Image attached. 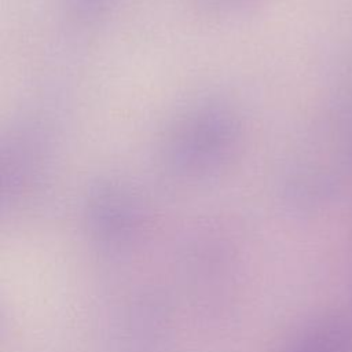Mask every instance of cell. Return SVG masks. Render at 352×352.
Returning a JSON list of instances; mask_svg holds the SVG:
<instances>
[{
	"label": "cell",
	"mask_w": 352,
	"mask_h": 352,
	"mask_svg": "<svg viewBox=\"0 0 352 352\" xmlns=\"http://www.w3.org/2000/svg\"><path fill=\"white\" fill-rule=\"evenodd\" d=\"M242 138L238 114L208 100L188 109L166 131L161 146L165 170L182 179H204L223 170L236 155Z\"/></svg>",
	"instance_id": "6da1fadb"
},
{
	"label": "cell",
	"mask_w": 352,
	"mask_h": 352,
	"mask_svg": "<svg viewBox=\"0 0 352 352\" xmlns=\"http://www.w3.org/2000/svg\"><path fill=\"white\" fill-rule=\"evenodd\" d=\"M50 140L43 128L22 122L3 140L1 179L3 192L12 199L38 188L48 173Z\"/></svg>",
	"instance_id": "7a4b0ae2"
},
{
	"label": "cell",
	"mask_w": 352,
	"mask_h": 352,
	"mask_svg": "<svg viewBox=\"0 0 352 352\" xmlns=\"http://www.w3.org/2000/svg\"><path fill=\"white\" fill-rule=\"evenodd\" d=\"M67 14L80 22L91 23L104 18L117 0H62Z\"/></svg>",
	"instance_id": "3957f363"
},
{
	"label": "cell",
	"mask_w": 352,
	"mask_h": 352,
	"mask_svg": "<svg viewBox=\"0 0 352 352\" xmlns=\"http://www.w3.org/2000/svg\"><path fill=\"white\" fill-rule=\"evenodd\" d=\"M345 338L342 330L336 326L323 327L298 348L297 352H344Z\"/></svg>",
	"instance_id": "277c9868"
},
{
	"label": "cell",
	"mask_w": 352,
	"mask_h": 352,
	"mask_svg": "<svg viewBox=\"0 0 352 352\" xmlns=\"http://www.w3.org/2000/svg\"><path fill=\"white\" fill-rule=\"evenodd\" d=\"M210 6H219V7H234V6H243L253 0H205Z\"/></svg>",
	"instance_id": "5b68a950"
}]
</instances>
